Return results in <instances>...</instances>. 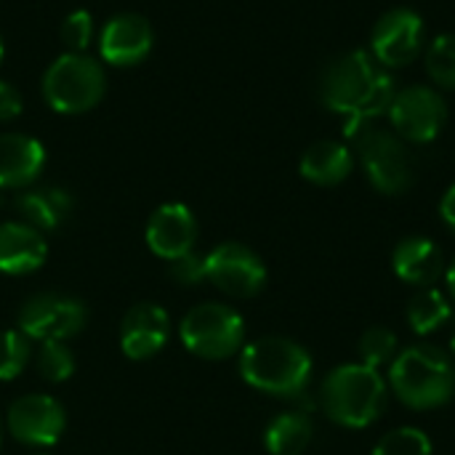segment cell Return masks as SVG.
<instances>
[{"label": "cell", "mask_w": 455, "mask_h": 455, "mask_svg": "<svg viewBox=\"0 0 455 455\" xmlns=\"http://www.w3.org/2000/svg\"><path fill=\"white\" fill-rule=\"evenodd\" d=\"M389 384L397 400L413 411H435L455 397V363L435 344H416L389 365Z\"/></svg>", "instance_id": "277c9868"}, {"label": "cell", "mask_w": 455, "mask_h": 455, "mask_svg": "<svg viewBox=\"0 0 455 455\" xmlns=\"http://www.w3.org/2000/svg\"><path fill=\"white\" fill-rule=\"evenodd\" d=\"M357 352L363 365L379 371L384 365H392V360L397 357V336L384 325H373L360 336Z\"/></svg>", "instance_id": "cb8c5ba5"}, {"label": "cell", "mask_w": 455, "mask_h": 455, "mask_svg": "<svg viewBox=\"0 0 455 455\" xmlns=\"http://www.w3.org/2000/svg\"><path fill=\"white\" fill-rule=\"evenodd\" d=\"M424 40H427L424 19L411 8H392L373 27L371 53L387 69H400L416 61V56L424 51Z\"/></svg>", "instance_id": "9c48e42d"}, {"label": "cell", "mask_w": 455, "mask_h": 455, "mask_svg": "<svg viewBox=\"0 0 455 455\" xmlns=\"http://www.w3.org/2000/svg\"><path fill=\"white\" fill-rule=\"evenodd\" d=\"M43 96L51 109L61 115H80L101 101L104 69L83 53L59 56L43 77Z\"/></svg>", "instance_id": "8992f818"}, {"label": "cell", "mask_w": 455, "mask_h": 455, "mask_svg": "<svg viewBox=\"0 0 455 455\" xmlns=\"http://www.w3.org/2000/svg\"><path fill=\"white\" fill-rule=\"evenodd\" d=\"M392 269L403 283H408L419 291L435 288V283L445 275V256L435 240L411 235L397 243V248L392 253Z\"/></svg>", "instance_id": "2e32d148"}, {"label": "cell", "mask_w": 455, "mask_h": 455, "mask_svg": "<svg viewBox=\"0 0 455 455\" xmlns=\"http://www.w3.org/2000/svg\"><path fill=\"white\" fill-rule=\"evenodd\" d=\"M208 280L235 299H253L267 285L264 261L240 243H224L205 256Z\"/></svg>", "instance_id": "30bf717a"}, {"label": "cell", "mask_w": 455, "mask_h": 455, "mask_svg": "<svg viewBox=\"0 0 455 455\" xmlns=\"http://www.w3.org/2000/svg\"><path fill=\"white\" fill-rule=\"evenodd\" d=\"M387 400V381L376 368H368L363 363L333 368L320 387L323 413L344 429H365L379 421Z\"/></svg>", "instance_id": "3957f363"}, {"label": "cell", "mask_w": 455, "mask_h": 455, "mask_svg": "<svg viewBox=\"0 0 455 455\" xmlns=\"http://www.w3.org/2000/svg\"><path fill=\"white\" fill-rule=\"evenodd\" d=\"M168 275L179 285H197V283L208 280V275H205V259L189 251V253H184V256H179V259L171 261Z\"/></svg>", "instance_id": "f1b7e54d"}, {"label": "cell", "mask_w": 455, "mask_h": 455, "mask_svg": "<svg viewBox=\"0 0 455 455\" xmlns=\"http://www.w3.org/2000/svg\"><path fill=\"white\" fill-rule=\"evenodd\" d=\"M3 53H5V48H3V37H0V61H3Z\"/></svg>", "instance_id": "836d02e7"}, {"label": "cell", "mask_w": 455, "mask_h": 455, "mask_svg": "<svg viewBox=\"0 0 455 455\" xmlns=\"http://www.w3.org/2000/svg\"><path fill=\"white\" fill-rule=\"evenodd\" d=\"M85 307L69 296L43 293L29 299L19 312V331L37 341H64L83 331Z\"/></svg>", "instance_id": "8fae6325"}, {"label": "cell", "mask_w": 455, "mask_h": 455, "mask_svg": "<svg viewBox=\"0 0 455 455\" xmlns=\"http://www.w3.org/2000/svg\"><path fill=\"white\" fill-rule=\"evenodd\" d=\"M357 147V157L363 163V171L368 181L381 192V195H405L413 181H416V165L411 157V149L405 141L387 128H379L373 123L363 125L352 136Z\"/></svg>", "instance_id": "5b68a950"}, {"label": "cell", "mask_w": 455, "mask_h": 455, "mask_svg": "<svg viewBox=\"0 0 455 455\" xmlns=\"http://www.w3.org/2000/svg\"><path fill=\"white\" fill-rule=\"evenodd\" d=\"M8 429L29 448H51L64 432V411L48 395H27L11 405Z\"/></svg>", "instance_id": "7c38bea8"}, {"label": "cell", "mask_w": 455, "mask_h": 455, "mask_svg": "<svg viewBox=\"0 0 455 455\" xmlns=\"http://www.w3.org/2000/svg\"><path fill=\"white\" fill-rule=\"evenodd\" d=\"M371 455H432V440L416 427L387 432Z\"/></svg>", "instance_id": "d4e9b609"}, {"label": "cell", "mask_w": 455, "mask_h": 455, "mask_svg": "<svg viewBox=\"0 0 455 455\" xmlns=\"http://www.w3.org/2000/svg\"><path fill=\"white\" fill-rule=\"evenodd\" d=\"M181 344L203 360H227L243 349L245 323L227 304L195 307L179 328Z\"/></svg>", "instance_id": "52a82bcc"}, {"label": "cell", "mask_w": 455, "mask_h": 455, "mask_svg": "<svg viewBox=\"0 0 455 455\" xmlns=\"http://www.w3.org/2000/svg\"><path fill=\"white\" fill-rule=\"evenodd\" d=\"M45 165V149L37 139L24 133L0 136V189L32 184Z\"/></svg>", "instance_id": "e0dca14e"}, {"label": "cell", "mask_w": 455, "mask_h": 455, "mask_svg": "<svg viewBox=\"0 0 455 455\" xmlns=\"http://www.w3.org/2000/svg\"><path fill=\"white\" fill-rule=\"evenodd\" d=\"M315 427L307 411H288L269 421L264 445L272 455H301L312 443Z\"/></svg>", "instance_id": "ffe728a7"}, {"label": "cell", "mask_w": 455, "mask_h": 455, "mask_svg": "<svg viewBox=\"0 0 455 455\" xmlns=\"http://www.w3.org/2000/svg\"><path fill=\"white\" fill-rule=\"evenodd\" d=\"M445 283H448V293H451V299L455 301V261L445 269Z\"/></svg>", "instance_id": "1f68e13d"}, {"label": "cell", "mask_w": 455, "mask_h": 455, "mask_svg": "<svg viewBox=\"0 0 455 455\" xmlns=\"http://www.w3.org/2000/svg\"><path fill=\"white\" fill-rule=\"evenodd\" d=\"M152 27L139 13H120L101 29L99 51L115 67L139 64L152 51Z\"/></svg>", "instance_id": "9a60e30c"}, {"label": "cell", "mask_w": 455, "mask_h": 455, "mask_svg": "<svg viewBox=\"0 0 455 455\" xmlns=\"http://www.w3.org/2000/svg\"><path fill=\"white\" fill-rule=\"evenodd\" d=\"M91 35H93V21H91V13H88V11H75V13H69V16L64 19V24H61V37H64V43H67L75 53H80V51L88 48Z\"/></svg>", "instance_id": "83f0119b"}, {"label": "cell", "mask_w": 455, "mask_h": 455, "mask_svg": "<svg viewBox=\"0 0 455 455\" xmlns=\"http://www.w3.org/2000/svg\"><path fill=\"white\" fill-rule=\"evenodd\" d=\"M43 235L29 224H0V272L3 275H29L45 261Z\"/></svg>", "instance_id": "ac0fdd59"}, {"label": "cell", "mask_w": 455, "mask_h": 455, "mask_svg": "<svg viewBox=\"0 0 455 455\" xmlns=\"http://www.w3.org/2000/svg\"><path fill=\"white\" fill-rule=\"evenodd\" d=\"M397 93L392 72L368 51H349L325 64L320 75V101L344 117V133L352 139L363 125L389 112Z\"/></svg>", "instance_id": "6da1fadb"}, {"label": "cell", "mask_w": 455, "mask_h": 455, "mask_svg": "<svg viewBox=\"0 0 455 455\" xmlns=\"http://www.w3.org/2000/svg\"><path fill=\"white\" fill-rule=\"evenodd\" d=\"M29 360V341L21 331L0 333V381L16 379Z\"/></svg>", "instance_id": "4316f807"}, {"label": "cell", "mask_w": 455, "mask_h": 455, "mask_svg": "<svg viewBox=\"0 0 455 455\" xmlns=\"http://www.w3.org/2000/svg\"><path fill=\"white\" fill-rule=\"evenodd\" d=\"M405 317H408V325L416 336H429V333H437L445 323H451L453 309H451V301L443 291L421 288L408 301Z\"/></svg>", "instance_id": "7402d4cb"}, {"label": "cell", "mask_w": 455, "mask_h": 455, "mask_svg": "<svg viewBox=\"0 0 455 455\" xmlns=\"http://www.w3.org/2000/svg\"><path fill=\"white\" fill-rule=\"evenodd\" d=\"M16 208L21 211V216L37 227V229H56L69 208H72V200L67 192L56 189V187H48V189H37V192H27L16 200Z\"/></svg>", "instance_id": "44dd1931"}, {"label": "cell", "mask_w": 455, "mask_h": 455, "mask_svg": "<svg viewBox=\"0 0 455 455\" xmlns=\"http://www.w3.org/2000/svg\"><path fill=\"white\" fill-rule=\"evenodd\" d=\"M21 115V96L11 83L0 80V120H13Z\"/></svg>", "instance_id": "f546056e"}, {"label": "cell", "mask_w": 455, "mask_h": 455, "mask_svg": "<svg viewBox=\"0 0 455 455\" xmlns=\"http://www.w3.org/2000/svg\"><path fill=\"white\" fill-rule=\"evenodd\" d=\"M37 371L45 381L61 384L75 373V357L64 347V341H43V349L37 355Z\"/></svg>", "instance_id": "484cf974"}, {"label": "cell", "mask_w": 455, "mask_h": 455, "mask_svg": "<svg viewBox=\"0 0 455 455\" xmlns=\"http://www.w3.org/2000/svg\"><path fill=\"white\" fill-rule=\"evenodd\" d=\"M440 216L443 221L448 224V229L455 232V184H451V189L443 195V203H440Z\"/></svg>", "instance_id": "4dcf8cb0"}, {"label": "cell", "mask_w": 455, "mask_h": 455, "mask_svg": "<svg viewBox=\"0 0 455 455\" xmlns=\"http://www.w3.org/2000/svg\"><path fill=\"white\" fill-rule=\"evenodd\" d=\"M451 352H453V357H455V325H453V333H451Z\"/></svg>", "instance_id": "d6a6232c"}, {"label": "cell", "mask_w": 455, "mask_h": 455, "mask_svg": "<svg viewBox=\"0 0 455 455\" xmlns=\"http://www.w3.org/2000/svg\"><path fill=\"white\" fill-rule=\"evenodd\" d=\"M240 376L272 397H301L312 381L309 352L283 336H264L240 352Z\"/></svg>", "instance_id": "7a4b0ae2"}, {"label": "cell", "mask_w": 455, "mask_h": 455, "mask_svg": "<svg viewBox=\"0 0 455 455\" xmlns=\"http://www.w3.org/2000/svg\"><path fill=\"white\" fill-rule=\"evenodd\" d=\"M171 333L168 312L157 304H136L120 323V349L128 360L155 357Z\"/></svg>", "instance_id": "4fadbf2b"}, {"label": "cell", "mask_w": 455, "mask_h": 455, "mask_svg": "<svg viewBox=\"0 0 455 455\" xmlns=\"http://www.w3.org/2000/svg\"><path fill=\"white\" fill-rule=\"evenodd\" d=\"M387 115L403 141L429 144L443 133L448 123V104L432 85H408L397 88Z\"/></svg>", "instance_id": "ba28073f"}, {"label": "cell", "mask_w": 455, "mask_h": 455, "mask_svg": "<svg viewBox=\"0 0 455 455\" xmlns=\"http://www.w3.org/2000/svg\"><path fill=\"white\" fill-rule=\"evenodd\" d=\"M355 168V155L341 141H317L301 155V176L317 187H336L349 179Z\"/></svg>", "instance_id": "d6986e66"}, {"label": "cell", "mask_w": 455, "mask_h": 455, "mask_svg": "<svg viewBox=\"0 0 455 455\" xmlns=\"http://www.w3.org/2000/svg\"><path fill=\"white\" fill-rule=\"evenodd\" d=\"M427 72L437 88L455 91V35H437L429 43Z\"/></svg>", "instance_id": "603a6c76"}, {"label": "cell", "mask_w": 455, "mask_h": 455, "mask_svg": "<svg viewBox=\"0 0 455 455\" xmlns=\"http://www.w3.org/2000/svg\"><path fill=\"white\" fill-rule=\"evenodd\" d=\"M195 237H197L195 216L181 203L160 205L147 224V245L155 256L165 261H173L189 253L195 245Z\"/></svg>", "instance_id": "5bb4252c"}]
</instances>
